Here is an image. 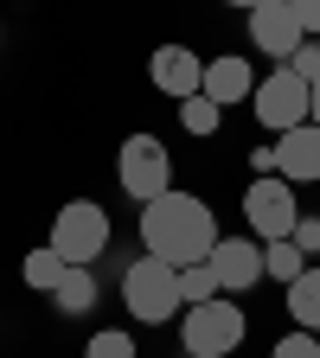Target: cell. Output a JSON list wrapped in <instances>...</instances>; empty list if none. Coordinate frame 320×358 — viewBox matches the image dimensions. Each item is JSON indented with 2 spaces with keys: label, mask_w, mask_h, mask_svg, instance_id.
Returning a JSON list of instances; mask_svg holds the SVG:
<instances>
[{
  "label": "cell",
  "mask_w": 320,
  "mask_h": 358,
  "mask_svg": "<svg viewBox=\"0 0 320 358\" xmlns=\"http://www.w3.org/2000/svg\"><path fill=\"white\" fill-rule=\"evenodd\" d=\"M288 13L301 20V32H307V38H320V0H288Z\"/></svg>",
  "instance_id": "obj_23"
},
{
  "label": "cell",
  "mask_w": 320,
  "mask_h": 358,
  "mask_svg": "<svg viewBox=\"0 0 320 358\" xmlns=\"http://www.w3.org/2000/svg\"><path fill=\"white\" fill-rule=\"evenodd\" d=\"M301 268H307V256L295 250V237H276V243H263V275H269V282H282V288H288V282L301 275Z\"/></svg>",
  "instance_id": "obj_16"
},
{
  "label": "cell",
  "mask_w": 320,
  "mask_h": 358,
  "mask_svg": "<svg viewBox=\"0 0 320 358\" xmlns=\"http://www.w3.org/2000/svg\"><path fill=\"white\" fill-rule=\"evenodd\" d=\"M122 307L134 313L141 327H167L179 307H186V294H179V268L160 262V256H134L122 268Z\"/></svg>",
  "instance_id": "obj_2"
},
{
  "label": "cell",
  "mask_w": 320,
  "mask_h": 358,
  "mask_svg": "<svg viewBox=\"0 0 320 358\" xmlns=\"http://www.w3.org/2000/svg\"><path fill=\"white\" fill-rule=\"evenodd\" d=\"M288 71H295L301 83H320V38H301V52L288 58Z\"/></svg>",
  "instance_id": "obj_21"
},
{
  "label": "cell",
  "mask_w": 320,
  "mask_h": 358,
  "mask_svg": "<svg viewBox=\"0 0 320 358\" xmlns=\"http://www.w3.org/2000/svg\"><path fill=\"white\" fill-rule=\"evenodd\" d=\"M250 20V45H256V52H269V58H276V64H288L295 52H301V20L288 13V0H263V7H250L244 13Z\"/></svg>",
  "instance_id": "obj_8"
},
{
  "label": "cell",
  "mask_w": 320,
  "mask_h": 358,
  "mask_svg": "<svg viewBox=\"0 0 320 358\" xmlns=\"http://www.w3.org/2000/svg\"><path fill=\"white\" fill-rule=\"evenodd\" d=\"M269 358H320V333H282L276 345H269Z\"/></svg>",
  "instance_id": "obj_20"
},
{
  "label": "cell",
  "mask_w": 320,
  "mask_h": 358,
  "mask_svg": "<svg viewBox=\"0 0 320 358\" xmlns=\"http://www.w3.org/2000/svg\"><path fill=\"white\" fill-rule=\"evenodd\" d=\"M199 96H211L218 109L250 103V96H256V71H250V58H237V52L211 58V64H205V83H199Z\"/></svg>",
  "instance_id": "obj_12"
},
{
  "label": "cell",
  "mask_w": 320,
  "mask_h": 358,
  "mask_svg": "<svg viewBox=\"0 0 320 358\" xmlns=\"http://www.w3.org/2000/svg\"><path fill=\"white\" fill-rule=\"evenodd\" d=\"M116 186L134 199V205H154L173 192V154L160 134H128L122 154H116Z\"/></svg>",
  "instance_id": "obj_4"
},
{
  "label": "cell",
  "mask_w": 320,
  "mask_h": 358,
  "mask_svg": "<svg viewBox=\"0 0 320 358\" xmlns=\"http://www.w3.org/2000/svg\"><path fill=\"white\" fill-rule=\"evenodd\" d=\"M205 262H211L218 288L231 294V301L250 294V288L263 282V243H256V237H218V250H211Z\"/></svg>",
  "instance_id": "obj_9"
},
{
  "label": "cell",
  "mask_w": 320,
  "mask_h": 358,
  "mask_svg": "<svg viewBox=\"0 0 320 358\" xmlns=\"http://www.w3.org/2000/svg\"><path fill=\"white\" fill-rule=\"evenodd\" d=\"M148 77H154L160 96L186 103V96H199V83H205V58L186 52V45H160V52L148 58Z\"/></svg>",
  "instance_id": "obj_10"
},
{
  "label": "cell",
  "mask_w": 320,
  "mask_h": 358,
  "mask_svg": "<svg viewBox=\"0 0 320 358\" xmlns=\"http://www.w3.org/2000/svg\"><path fill=\"white\" fill-rule=\"evenodd\" d=\"M244 224H250V237L256 243H276V237H295V224H301V199L282 173H263L250 179V192H244Z\"/></svg>",
  "instance_id": "obj_6"
},
{
  "label": "cell",
  "mask_w": 320,
  "mask_h": 358,
  "mask_svg": "<svg viewBox=\"0 0 320 358\" xmlns=\"http://www.w3.org/2000/svg\"><path fill=\"white\" fill-rule=\"evenodd\" d=\"M295 250H301L307 262L320 256V217H314V211H301V224H295Z\"/></svg>",
  "instance_id": "obj_22"
},
{
  "label": "cell",
  "mask_w": 320,
  "mask_h": 358,
  "mask_svg": "<svg viewBox=\"0 0 320 358\" xmlns=\"http://www.w3.org/2000/svg\"><path fill=\"white\" fill-rule=\"evenodd\" d=\"M179 294H186V307H205V301H218L224 288H218V275H211V262L179 268Z\"/></svg>",
  "instance_id": "obj_18"
},
{
  "label": "cell",
  "mask_w": 320,
  "mask_h": 358,
  "mask_svg": "<svg viewBox=\"0 0 320 358\" xmlns=\"http://www.w3.org/2000/svg\"><path fill=\"white\" fill-rule=\"evenodd\" d=\"M52 250H58L71 268H90V262L109 250V211H103L97 199L58 205V217H52Z\"/></svg>",
  "instance_id": "obj_5"
},
{
  "label": "cell",
  "mask_w": 320,
  "mask_h": 358,
  "mask_svg": "<svg viewBox=\"0 0 320 358\" xmlns=\"http://www.w3.org/2000/svg\"><path fill=\"white\" fill-rule=\"evenodd\" d=\"M224 7H244V13H250V7H263V0H224Z\"/></svg>",
  "instance_id": "obj_26"
},
{
  "label": "cell",
  "mask_w": 320,
  "mask_h": 358,
  "mask_svg": "<svg viewBox=\"0 0 320 358\" xmlns=\"http://www.w3.org/2000/svg\"><path fill=\"white\" fill-rule=\"evenodd\" d=\"M269 148H276V173L288 179V186H307V179H320V128H314V122L276 134Z\"/></svg>",
  "instance_id": "obj_11"
},
{
  "label": "cell",
  "mask_w": 320,
  "mask_h": 358,
  "mask_svg": "<svg viewBox=\"0 0 320 358\" xmlns=\"http://www.w3.org/2000/svg\"><path fill=\"white\" fill-rule=\"evenodd\" d=\"M64 256L52 250V243H45V250H26V262H20V282L32 288V294H58V282H64Z\"/></svg>",
  "instance_id": "obj_15"
},
{
  "label": "cell",
  "mask_w": 320,
  "mask_h": 358,
  "mask_svg": "<svg viewBox=\"0 0 320 358\" xmlns=\"http://www.w3.org/2000/svg\"><path fill=\"white\" fill-rule=\"evenodd\" d=\"M83 358H141V352H134V333H122V327H109V333H90V345H83Z\"/></svg>",
  "instance_id": "obj_19"
},
{
  "label": "cell",
  "mask_w": 320,
  "mask_h": 358,
  "mask_svg": "<svg viewBox=\"0 0 320 358\" xmlns=\"http://www.w3.org/2000/svg\"><path fill=\"white\" fill-rule=\"evenodd\" d=\"M250 320H244V307L231 294H218L205 307H186V320H179V345H186V358H231L244 345Z\"/></svg>",
  "instance_id": "obj_3"
},
{
  "label": "cell",
  "mask_w": 320,
  "mask_h": 358,
  "mask_svg": "<svg viewBox=\"0 0 320 358\" xmlns=\"http://www.w3.org/2000/svg\"><path fill=\"white\" fill-rule=\"evenodd\" d=\"M288 320L301 333H320V262H307L301 275L288 282Z\"/></svg>",
  "instance_id": "obj_13"
},
{
  "label": "cell",
  "mask_w": 320,
  "mask_h": 358,
  "mask_svg": "<svg viewBox=\"0 0 320 358\" xmlns=\"http://www.w3.org/2000/svg\"><path fill=\"white\" fill-rule=\"evenodd\" d=\"M179 128H186L193 141H205V134L224 128V109H218L211 96H186V103H179Z\"/></svg>",
  "instance_id": "obj_17"
},
{
  "label": "cell",
  "mask_w": 320,
  "mask_h": 358,
  "mask_svg": "<svg viewBox=\"0 0 320 358\" xmlns=\"http://www.w3.org/2000/svg\"><path fill=\"white\" fill-rule=\"evenodd\" d=\"M307 122L320 128V83H307Z\"/></svg>",
  "instance_id": "obj_25"
},
{
  "label": "cell",
  "mask_w": 320,
  "mask_h": 358,
  "mask_svg": "<svg viewBox=\"0 0 320 358\" xmlns=\"http://www.w3.org/2000/svg\"><path fill=\"white\" fill-rule=\"evenodd\" d=\"M250 166H256V179H263V173H276V148H256V154H250Z\"/></svg>",
  "instance_id": "obj_24"
},
{
  "label": "cell",
  "mask_w": 320,
  "mask_h": 358,
  "mask_svg": "<svg viewBox=\"0 0 320 358\" xmlns=\"http://www.w3.org/2000/svg\"><path fill=\"white\" fill-rule=\"evenodd\" d=\"M141 250L160 256V262H173V268L205 262L218 250V217H211V205L199 192H179V186L167 199L141 205Z\"/></svg>",
  "instance_id": "obj_1"
},
{
  "label": "cell",
  "mask_w": 320,
  "mask_h": 358,
  "mask_svg": "<svg viewBox=\"0 0 320 358\" xmlns=\"http://www.w3.org/2000/svg\"><path fill=\"white\" fill-rule=\"evenodd\" d=\"M250 109H256V122L269 128V141H276V134H288V128H301V122H307V83H301L288 64H276V71L256 83Z\"/></svg>",
  "instance_id": "obj_7"
},
{
  "label": "cell",
  "mask_w": 320,
  "mask_h": 358,
  "mask_svg": "<svg viewBox=\"0 0 320 358\" xmlns=\"http://www.w3.org/2000/svg\"><path fill=\"white\" fill-rule=\"evenodd\" d=\"M97 275H90V268H64V282H58V294H52V307L64 313V320H83L90 307H97Z\"/></svg>",
  "instance_id": "obj_14"
}]
</instances>
